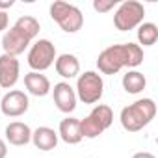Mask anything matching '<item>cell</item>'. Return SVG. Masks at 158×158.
<instances>
[{
  "label": "cell",
  "instance_id": "1",
  "mask_svg": "<svg viewBox=\"0 0 158 158\" xmlns=\"http://www.w3.org/2000/svg\"><path fill=\"white\" fill-rule=\"evenodd\" d=\"M143 63V48L136 43H121L106 47L97 58V69L102 74H115L121 69H136Z\"/></svg>",
  "mask_w": 158,
  "mask_h": 158
},
{
  "label": "cell",
  "instance_id": "2",
  "mask_svg": "<svg viewBox=\"0 0 158 158\" xmlns=\"http://www.w3.org/2000/svg\"><path fill=\"white\" fill-rule=\"evenodd\" d=\"M39 30H41V24L35 17L32 15H23L15 21V24L4 32L2 35V50L4 54H10V56H19L23 54L30 43L39 35Z\"/></svg>",
  "mask_w": 158,
  "mask_h": 158
},
{
  "label": "cell",
  "instance_id": "3",
  "mask_svg": "<svg viewBox=\"0 0 158 158\" xmlns=\"http://www.w3.org/2000/svg\"><path fill=\"white\" fill-rule=\"evenodd\" d=\"M156 115V102L152 99H138L136 102L125 106L119 114L121 127L127 132H139Z\"/></svg>",
  "mask_w": 158,
  "mask_h": 158
},
{
  "label": "cell",
  "instance_id": "4",
  "mask_svg": "<svg viewBox=\"0 0 158 158\" xmlns=\"http://www.w3.org/2000/svg\"><path fill=\"white\" fill-rule=\"evenodd\" d=\"M114 123V112L108 104H97L88 117L80 119V134L82 138L93 139L99 138L104 130H108Z\"/></svg>",
  "mask_w": 158,
  "mask_h": 158
},
{
  "label": "cell",
  "instance_id": "5",
  "mask_svg": "<svg viewBox=\"0 0 158 158\" xmlns=\"http://www.w3.org/2000/svg\"><path fill=\"white\" fill-rule=\"evenodd\" d=\"M50 19L67 34H76L84 26V15L76 6L69 4V2H56L50 4Z\"/></svg>",
  "mask_w": 158,
  "mask_h": 158
},
{
  "label": "cell",
  "instance_id": "6",
  "mask_svg": "<svg viewBox=\"0 0 158 158\" xmlns=\"http://www.w3.org/2000/svg\"><path fill=\"white\" fill-rule=\"evenodd\" d=\"M76 99L82 101L84 104H95L102 99L104 93V80L102 76L95 71H86L78 74L76 78V88H74Z\"/></svg>",
  "mask_w": 158,
  "mask_h": 158
},
{
  "label": "cell",
  "instance_id": "7",
  "mask_svg": "<svg viewBox=\"0 0 158 158\" xmlns=\"http://www.w3.org/2000/svg\"><path fill=\"white\" fill-rule=\"evenodd\" d=\"M145 19V8L138 0H125L114 13V26L119 32H128L138 28Z\"/></svg>",
  "mask_w": 158,
  "mask_h": 158
},
{
  "label": "cell",
  "instance_id": "8",
  "mask_svg": "<svg viewBox=\"0 0 158 158\" xmlns=\"http://www.w3.org/2000/svg\"><path fill=\"white\" fill-rule=\"evenodd\" d=\"M56 47L48 39H37L28 50V65L35 73H43L56 61Z\"/></svg>",
  "mask_w": 158,
  "mask_h": 158
},
{
  "label": "cell",
  "instance_id": "9",
  "mask_svg": "<svg viewBox=\"0 0 158 158\" xmlns=\"http://www.w3.org/2000/svg\"><path fill=\"white\" fill-rule=\"evenodd\" d=\"M28 108H30L28 95L21 89H10L0 101V110L6 117H21L28 112Z\"/></svg>",
  "mask_w": 158,
  "mask_h": 158
},
{
  "label": "cell",
  "instance_id": "10",
  "mask_svg": "<svg viewBox=\"0 0 158 158\" xmlns=\"http://www.w3.org/2000/svg\"><path fill=\"white\" fill-rule=\"evenodd\" d=\"M52 99H54V104L60 112L63 114H73L76 110V93H74V88L69 84V82H58L54 84L52 88Z\"/></svg>",
  "mask_w": 158,
  "mask_h": 158
},
{
  "label": "cell",
  "instance_id": "11",
  "mask_svg": "<svg viewBox=\"0 0 158 158\" xmlns=\"http://www.w3.org/2000/svg\"><path fill=\"white\" fill-rule=\"evenodd\" d=\"M21 63L15 56L2 54L0 56V89H11L19 82Z\"/></svg>",
  "mask_w": 158,
  "mask_h": 158
},
{
  "label": "cell",
  "instance_id": "12",
  "mask_svg": "<svg viewBox=\"0 0 158 158\" xmlns=\"http://www.w3.org/2000/svg\"><path fill=\"white\" fill-rule=\"evenodd\" d=\"M58 138H61V141H65L67 145H76L80 143L84 138L80 134V119L67 115L65 119L60 121V128H58Z\"/></svg>",
  "mask_w": 158,
  "mask_h": 158
},
{
  "label": "cell",
  "instance_id": "13",
  "mask_svg": "<svg viewBox=\"0 0 158 158\" xmlns=\"http://www.w3.org/2000/svg\"><path fill=\"white\" fill-rule=\"evenodd\" d=\"M6 141L15 147L28 145L32 141V128L23 121H13L6 127Z\"/></svg>",
  "mask_w": 158,
  "mask_h": 158
},
{
  "label": "cell",
  "instance_id": "14",
  "mask_svg": "<svg viewBox=\"0 0 158 158\" xmlns=\"http://www.w3.org/2000/svg\"><path fill=\"white\" fill-rule=\"evenodd\" d=\"M24 88L34 97H47L52 89L48 78L43 73H35V71H30L28 74H24Z\"/></svg>",
  "mask_w": 158,
  "mask_h": 158
},
{
  "label": "cell",
  "instance_id": "15",
  "mask_svg": "<svg viewBox=\"0 0 158 158\" xmlns=\"http://www.w3.org/2000/svg\"><path fill=\"white\" fill-rule=\"evenodd\" d=\"M58 139H60L58 138V132L54 128H50V127H39V128L32 130V143L39 151H45L47 152V151L56 149Z\"/></svg>",
  "mask_w": 158,
  "mask_h": 158
},
{
  "label": "cell",
  "instance_id": "16",
  "mask_svg": "<svg viewBox=\"0 0 158 158\" xmlns=\"http://www.w3.org/2000/svg\"><path fill=\"white\" fill-rule=\"evenodd\" d=\"M54 67H56V73L65 78V80H71V78L80 74V61L74 54H60L54 61Z\"/></svg>",
  "mask_w": 158,
  "mask_h": 158
},
{
  "label": "cell",
  "instance_id": "17",
  "mask_svg": "<svg viewBox=\"0 0 158 158\" xmlns=\"http://www.w3.org/2000/svg\"><path fill=\"white\" fill-rule=\"evenodd\" d=\"M121 84H123V89H125L127 93L138 95V93H141V91L145 89L147 78H145L143 73H139V71H136V69H130V71H127V73L123 74Z\"/></svg>",
  "mask_w": 158,
  "mask_h": 158
},
{
  "label": "cell",
  "instance_id": "18",
  "mask_svg": "<svg viewBox=\"0 0 158 158\" xmlns=\"http://www.w3.org/2000/svg\"><path fill=\"white\" fill-rule=\"evenodd\" d=\"M138 45L143 48V47H152L156 41H158V26L154 23H141L138 26Z\"/></svg>",
  "mask_w": 158,
  "mask_h": 158
},
{
  "label": "cell",
  "instance_id": "19",
  "mask_svg": "<svg viewBox=\"0 0 158 158\" xmlns=\"http://www.w3.org/2000/svg\"><path fill=\"white\" fill-rule=\"evenodd\" d=\"M117 6H119L117 0H93V10L99 13H108L110 10H114Z\"/></svg>",
  "mask_w": 158,
  "mask_h": 158
},
{
  "label": "cell",
  "instance_id": "20",
  "mask_svg": "<svg viewBox=\"0 0 158 158\" xmlns=\"http://www.w3.org/2000/svg\"><path fill=\"white\" fill-rule=\"evenodd\" d=\"M8 24H10L8 13H6V11H0V32H4V30H8Z\"/></svg>",
  "mask_w": 158,
  "mask_h": 158
},
{
  "label": "cell",
  "instance_id": "21",
  "mask_svg": "<svg viewBox=\"0 0 158 158\" xmlns=\"http://www.w3.org/2000/svg\"><path fill=\"white\" fill-rule=\"evenodd\" d=\"M6 156H8V143L6 139L0 138V158H6Z\"/></svg>",
  "mask_w": 158,
  "mask_h": 158
},
{
  "label": "cell",
  "instance_id": "22",
  "mask_svg": "<svg viewBox=\"0 0 158 158\" xmlns=\"http://www.w3.org/2000/svg\"><path fill=\"white\" fill-rule=\"evenodd\" d=\"M13 4H15L13 0H0V11H6V10H10Z\"/></svg>",
  "mask_w": 158,
  "mask_h": 158
},
{
  "label": "cell",
  "instance_id": "23",
  "mask_svg": "<svg viewBox=\"0 0 158 158\" xmlns=\"http://www.w3.org/2000/svg\"><path fill=\"white\" fill-rule=\"evenodd\" d=\"M132 158H156L152 152H147V151H139V152H136Z\"/></svg>",
  "mask_w": 158,
  "mask_h": 158
},
{
  "label": "cell",
  "instance_id": "24",
  "mask_svg": "<svg viewBox=\"0 0 158 158\" xmlns=\"http://www.w3.org/2000/svg\"><path fill=\"white\" fill-rule=\"evenodd\" d=\"M0 91H2V89H0Z\"/></svg>",
  "mask_w": 158,
  "mask_h": 158
}]
</instances>
